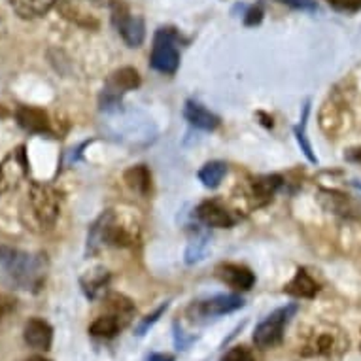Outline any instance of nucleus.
Wrapping results in <instances>:
<instances>
[{
    "instance_id": "4468645a",
    "label": "nucleus",
    "mask_w": 361,
    "mask_h": 361,
    "mask_svg": "<svg viewBox=\"0 0 361 361\" xmlns=\"http://www.w3.org/2000/svg\"><path fill=\"white\" fill-rule=\"evenodd\" d=\"M16 119L21 129L32 135H49L51 133V123H49L48 114L44 112L42 108L36 106H18L16 110Z\"/></svg>"
},
{
    "instance_id": "dca6fc26",
    "label": "nucleus",
    "mask_w": 361,
    "mask_h": 361,
    "mask_svg": "<svg viewBox=\"0 0 361 361\" xmlns=\"http://www.w3.org/2000/svg\"><path fill=\"white\" fill-rule=\"evenodd\" d=\"M282 184H284V178L280 174H265V176L254 178L250 184V199L255 207H263L276 195Z\"/></svg>"
},
{
    "instance_id": "c9c22d12",
    "label": "nucleus",
    "mask_w": 361,
    "mask_h": 361,
    "mask_svg": "<svg viewBox=\"0 0 361 361\" xmlns=\"http://www.w3.org/2000/svg\"><path fill=\"white\" fill-rule=\"evenodd\" d=\"M23 361H49V360H46L44 355H30V357H27V360Z\"/></svg>"
},
{
    "instance_id": "aec40b11",
    "label": "nucleus",
    "mask_w": 361,
    "mask_h": 361,
    "mask_svg": "<svg viewBox=\"0 0 361 361\" xmlns=\"http://www.w3.org/2000/svg\"><path fill=\"white\" fill-rule=\"evenodd\" d=\"M104 308H106V314L114 316L121 324V327L129 326L133 318H135V312H137L133 301H130L129 297L121 295V293L108 295L106 301H104Z\"/></svg>"
},
{
    "instance_id": "a211bd4d",
    "label": "nucleus",
    "mask_w": 361,
    "mask_h": 361,
    "mask_svg": "<svg viewBox=\"0 0 361 361\" xmlns=\"http://www.w3.org/2000/svg\"><path fill=\"white\" fill-rule=\"evenodd\" d=\"M320 291V284L310 276L305 267L297 269L295 276L284 286V293L291 297H297V299H314Z\"/></svg>"
},
{
    "instance_id": "1a4fd4ad",
    "label": "nucleus",
    "mask_w": 361,
    "mask_h": 361,
    "mask_svg": "<svg viewBox=\"0 0 361 361\" xmlns=\"http://www.w3.org/2000/svg\"><path fill=\"white\" fill-rule=\"evenodd\" d=\"M27 174H29V157L25 144H21L0 161V195L16 190L27 178Z\"/></svg>"
},
{
    "instance_id": "7c9ffc66",
    "label": "nucleus",
    "mask_w": 361,
    "mask_h": 361,
    "mask_svg": "<svg viewBox=\"0 0 361 361\" xmlns=\"http://www.w3.org/2000/svg\"><path fill=\"white\" fill-rule=\"evenodd\" d=\"M193 341H195V337H185L184 331H182V327H180V324L176 322V324H174V344H176V348L185 350Z\"/></svg>"
},
{
    "instance_id": "4c0bfd02",
    "label": "nucleus",
    "mask_w": 361,
    "mask_h": 361,
    "mask_svg": "<svg viewBox=\"0 0 361 361\" xmlns=\"http://www.w3.org/2000/svg\"><path fill=\"white\" fill-rule=\"evenodd\" d=\"M360 350H361V344H360Z\"/></svg>"
},
{
    "instance_id": "f257e3e1",
    "label": "nucleus",
    "mask_w": 361,
    "mask_h": 361,
    "mask_svg": "<svg viewBox=\"0 0 361 361\" xmlns=\"http://www.w3.org/2000/svg\"><path fill=\"white\" fill-rule=\"evenodd\" d=\"M142 224L137 210L129 207L108 208L95 219L87 233V254H97L102 246L133 248L140 243Z\"/></svg>"
},
{
    "instance_id": "423d86ee",
    "label": "nucleus",
    "mask_w": 361,
    "mask_h": 361,
    "mask_svg": "<svg viewBox=\"0 0 361 361\" xmlns=\"http://www.w3.org/2000/svg\"><path fill=\"white\" fill-rule=\"evenodd\" d=\"M180 35L174 29H159L152 46V68L161 74H174L180 66Z\"/></svg>"
},
{
    "instance_id": "20e7f679",
    "label": "nucleus",
    "mask_w": 361,
    "mask_h": 361,
    "mask_svg": "<svg viewBox=\"0 0 361 361\" xmlns=\"http://www.w3.org/2000/svg\"><path fill=\"white\" fill-rule=\"evenodd\" d=\"M350 338L344 329L335 324L320 322L302 333L299 354L307 360L338 361L348 352Z\"/></svg>"
},
{
    "instance_id": "2eb2a0df",
    "label": "nucleus",
    "mask_w": 361,
    "mask_h": 361,
    "mask_svg": "<svg viewBox=\"0 0 361 361\" xmlns=\"http://www.w3.org/2000/svg\"><path fill=\"white\" fill-rule=\"evenodd\" d=\"M23 338L30 348L48 352L54 344V327L42 318H30L23 327Z\"/></svg>"
},
{
    "instance_id": "b1692460",
    "label": "nucleus",
    "mask_w": 361,
    "mask_h": 361,
    "mask_svg": "<svg viewBox=\"0 0 361 361\" xmlns=\"http://www.w3.org/2000/svg\"><path fill=\"white\" fill-rule=\"evenodd\" d=\"M121 329H123L121 324H119L114 316H110V314L106 312L102 314V316H99V318L89 326V333H91L93 337H101V338L116 337Z\"/></svg>"
},
{
    "instance_id": "6e6552de",
    "label": "nucleus",
    "mask_w": 361,
    "mask_h": 361,
    "mask_svg": "<svg viewBox=\"0 0 361 361\" xmlns=\"http://www.w3.org/2000/svg\"><path fill=\"white\" fill-rule=\"evenodd\" d=\"M140 74L133 66H123L119 71H114L106 80V85L102 89L101 108L104 112H114L121 106V97L127 91H133L140 85Z\"/></svg>"
},
{
    "instance_id": "39448f33",
    "label": "nucleus",
    "mask_w": 361,
    "mask_h": 361,
    "mask_svg": "<svg viewBox=\"0 0 361 361\" xmlns=\"http://www.w3.org/2000/svg\"><path fill=\"white\" fill-rule=\"evenodd\" d=\"M110 19H112L114 29L118 30L123 42L129 48H138L142 46L146 38V25L140 16H135L130 12L129 4L125 0H110Z\"/></svg>"
},
{
    "instance_id": "9b49d317",
    "label": "nucleus",
    "mask_w": 361,
    "mask_h": 361,
    "mask_svg": "<svg viewBox=\"0 0 361 361\" xmlns=\"http://www.w3.org/2000/svg\"><path fill=\"white\" fill-rule=\"evenodd\" d=\"M59 12L61 16L72 23L85 27V29H97L101 21H99V13L97 10L101 8L99 0H59Z\"/></svg>"
},
{
    "instance_id": "72a5a7b5",
    "label": "nucleus",
    "mask_w": 361,
    "mask_h": 361,
    "mask_svg": "<svg viewBox=\"0 0 361 361\" xmlns=\"http://www.w3.org/2000/svg\"><path fill=\"white\" fill-rule=\"evenodd\" d=\"M344 159L348 163H357L361 165V146H355V148H350L346 154H344Z\"/></svg>"
},
{
    "instance_id": "6ab92c4d",
    "label": "nucleus",
    "mask_w": 361,
    "mask_h": 361,
    "mask_svg": "<svg viewBox=\"0 0 361 361\" xmlns=\"http://www.w3.org/2000/svg\"><path fill=\"white\" fill-rule=\"evenodd\" d=\"M184 118L193 125L195 129L201 130H216L221 123V119L214 112H210L204 104L197 101H188L184 106Z\"/></svg>"
},
{
    "instance_id": "c85d7f7f",
    "label": "nucleus",
    "mask_w": 361,
    "mask_h": 361,
    "mask_svg": "<svg viewBox=\"0 0 361 361\" xmlns=\"http://www.w3.org/2000/svg\"><path fill=\"white\" fill-rule=\"evenodd\" d=\"M263 16H265V12H263V6H261V4L250 6L248 10H246V13H244V25H246V27H255V25H259L261 21H263Z\"/></svg>"
},
{
    "instance_id": "a878e982",
    "label": "nucleus",
    "mask_w": 361,
    "mask_h": 361,
    "mask_svg": "<svg viewBox=\"0 0 361 361\" xmlns=\"http://www.w3.org/2000/svg\"><path fill=\"white\" fill-rule=\"evenodd\" d=\"M308 112H310V102H307L305 104V110H302V119H301V125H297L295 129H293V133H295V138L297 142H299V146H301V152L305 154V157H307L310 163H318V157L314 155L312 152V146H310V142H308V137H307V119H308Z\"/></svg>"
},
{
    "instance_id": "e433bc0d",
    "label": "nucleus",
    "mask_w": 361,
    "mask_h": 361,
    "mask_svg": "<svg viewBox=\"0 0 361 361\" xmlns=\"http://www.w3.org/2000/svg\"><path fill=\"white\" fill-rule=\"evenodd\" d=\"M0 25H2V21H0ZM0 30H2V27H0Z\"/></svg>"
},
{
    "instance_id": "f8f14e48",
    "label": "nucleus",
    "mask_w": 361,
    "mask_h": 361,
    "mask_svg": "<svg viewBox=\"0 0 361 361\" xmlns=\"http://www.w3.org/2000/svg\"><path fill=\"white\" fill-rule=\"evenodd\" d=\"M195 216L204 227H214V229H229L237 224V218L233 216L231 210L218 199L201 202L197 207Z\"/></svg>"
},
{
    "instance_id": "f03ea898",
    "label": "nucleus",
    "mask_w": 361,
    "mask_h": 361,
    "mask_svg": "<svg viewBox=\"0 0 361 361\" xmlns=\"http://www.w3.org/2000/svg\"><path fill=\"white\" fill-rule=\"evenodd\" d=\"M46 254H29L23 250L0 246V284L10 290H38L46 279Z\"/></svg>"
},
{
    "instance_id": "5701e85b",
    "label": "nucleus",
    "mask_w": 361,
    "mask_h": 361,
    "mask_svg": "<svg viewBox=\"0 0 361 361\" xmlns=\"http://www.w3.org/2000/svg\"><path fill=\"white\" fill-rule=\"evenodd\" d=\"M225 174H227V165L224 161H210L199 171V180L208 190H216L224 182Z\"/></svg>"
},
{
    "instance_id": "412c9836",
    "label": "nucleus",
    "mask_w": 361,
    "mask_h": 361,
    "mask_svg": "<svg viewBox=\"0 0 361 361\" xmlns=\"http://www.w3.org/2000/svg\"><path fill=\"white\" fill-rule=\"evenodd\" d=\"M125 185L133 193L140 197H148L152 193V172L146 165H135L127 169L123 174Z\"/></svg>"
},
{
    "instance_id": "9d476101",
    "label": "nucleus",
    "mask_w": 361,
    "mask_h": 361,
    "mask_svg": "<svg viewBox=\"0 0 361 361\" xmlns=\"http://www.w3.org/2000/svg\"><path fill=\"white\" fill-rule=\"evenodd\" d=\"M243 307V297L227 293V295H214L210 299H207V301L193 302L188 308V314H190L193 322H201L202 318L208 320V318H218V316H224V314H231Z\"/></svg>"
},
{
    "instance_id": "f3484780",
    "label": "nucleus",
    "mask_w": 361,
    "mask_h": 361,
    "mask_svg": "<svg viewBox=\"0 0 361 361\" xmlns=\"http://www.w3.org/2000/svg\"><path fill=\"white\" fill-rule=\"evenodd\" d=\"M80 286H82L83 293L91 301L101 299L106 293L108 286H110V273L104 267H95L80 279Z\"/></svg>"
},
{
    "instance_id": "bb28decb",
    "label": "nucleus",
    "mask_w": 361,
    "mask_h": 361,
    "mask_svg": "<svg viewBox=\"0 0 361 361\" xmlns=\"http://www.w3.org/2000/svg\"><path fill=\"white\" fill-rule=\"evenodd\" d=\"M221 361H257V357L248 346H235L221 355Z\"/></svg>"
},
{
    "instance_id": "2f4dec72",
    "label": "nucleus",
    "mask_w": 361,
    "mask_h": 361,
    "mask_svg": "<svg viewBox=\"0 0 361 361\" xmlns=\"http://www.w3.org/2000/svg\"><path fill=\"white\" fill-rule=\"evenodd\" d=\"M276 2L288 4V6L295 8V10H307V12L316 10V0H276Z\"/></svg>"
},
{
    "instance_id": "c756f323",
    "label": "nucleus",
    "mask_w": 361,
    "mask_h": 361,
    "mask_svg": "<svg viewBox=\"0 0 361 361\" xmlns=\"http://www.w3.org/2000/svg\"><path fill=\"white\" fill-rule=\"evenodd\" d=\"M337 12H357L361 10V0H326Z\"/></svg>"
},
{
    "instance_id": "0eeeda50",
    "label": "nucleus",
    "mask_w": 361,
    "mask_h": 361,
    "mask_svg": "<svg viewBox=\"0 0 361 361\" xmlns=\"http://www.w3.org/2000/svg\"><path fill=\"white\" fill-rule=\"evenodd\" d=\"M297 305L291 302V305H286L282 308H276L273 314H269L265 320L261 322L259 326L255 327L254 331V343L257 348H274L282 343L284 338V329L288 326V322L295 316Z\"/></svg>"
},
{
    "instance_id": "7ed1b4c3",
    "label": "nucleus",
    "mask_w": 361,
    "mask_h": 361,
    "mask_svg": "<svg viewBox=\"0 0 361 361\" xmlns=\"http://www.w3.org/2000/svg\"><path fill=\"white\" fill-rule=\"evenodd\" d=\"M61 204L63 195L55 185L48 182H30L29 191L25 195L21 208H19V218L25 229L32 233H48L54 229L57 219L61 216Z\"/></svg>"
},
{
    "instance_id": "ddd939ff",
    "label": "nucleus",
    "mask_w": 361,
    "mask_h": 361,
    "mask_svg": "<svg viewBox=\"0 0 361 361\" xmlns=\"http://www.w3.org/2000/svg\"><path fill=\"white\" fill-rule=\"evenodd\" d=\"M216 276L237 291H248L255 284V274L248 267L238 265V263H221L216 267Z\"/></svg>"
},
{
    "instance_id": "f704fd0d",
    "label": "nucleus",
    "mask_w": 361,
    "mask_h": 361,
    "mask_svg": "<svg viewBox=\"0 0 361 361\" xmlns=\"http://www.w3.org/2000/svg\"><path fill=\"white\" fill-rule=\"evenodd\" d=\"M148 361H174V357L169 354H152Z\"/></svg>"
},
{
    "instance_id": "393cba45",
    "label": "nucleus",
    "mask_w": 361,
    "mask_h": 361,
    "mask_svg": "<svg viewBox=\"0 0 361 361\" xmlns=\"http://www.w3.org/2000/svg\"><path fill=\"white\" fill-rule=\"evenodd\" d=\"M208 246H210V237H208V233H197L195 237L190 240V244H188V250H185V263H188V265H193V263H199L201 259H204V255H207L208 252Z\"/></svg>"
},
{
    "instance_id": "cd10ccee",
    "label": "nucleus",
    "mask_w": 361,
    "mask_h": 361,
    "mask_svg": "<svg viewBox=\"0 0 361 361\" xmlns=\"http://www.w3.org/2000/svg\"><path fill=\"white\" fill-rule=\"evenodd\" d=\"M166 308H169V302H163V305H161V307L157 308V310H155L154 314H148V316H144L142 322H140V324H138V327H137V335H138V337H142L144 333L148 331L149 327L154 326L155 322L159 320V318H161V316H163V312H165Z\"/></svg>"
},
{
    "instance_id": "4be33fe9",
    "label": "nucleus",
    "mask_w": 361,
    "mask_h": 361,
    "mask_svg": "<svg viewBox=\"0 0 361 361\" xmlns=\"http://www.w3.org/2000/svg\"><path fill=\"white\" fill-rule=\"evenodd\" d=\"M59 0H10V6L21 19H38L51 10Z\"/></svg>"
},
{
    "instance_id": "473e14b6",
    "label": "nucleus",
    "mask_w": 361,
    "mask_h": 361,
    "mask_svg": "<svg viewBox=\"0 0 361 361\" xmlns=\"http://www.w3.org/2000/svg\"><path fill=\"white\" fill-rule=\"evenodd\" d=\"M13 308H16V301H13L10 295H4V293H0V320L8 316V314L12 312Z\"/></svg>"
}]
</instances>
